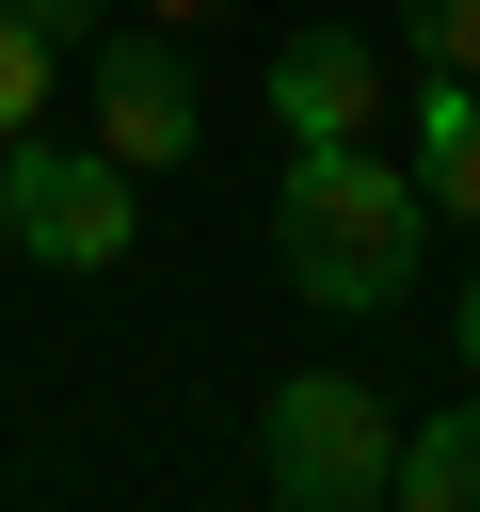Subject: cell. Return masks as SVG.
Wrapping results in <instances>:
<instances>
[{
	"instance_id": "obj_7",
	"label": "cell",
	"mask_w": 480,
	"mask_h": 512,
	"mask_svg": "<svg viewBox=\"0 0 480 512\" xmlns=\"http://www.w3.org/2000/svg\"><path fill=\"white\" fill-rule=\"evenodd\" d=\"M400 512H480V400H432L400 432Z\"/></svg>"
},
{
	"instance_id": "obj_5",
	"label": "cell",
	"mask_w": 480,
	"mask_h": 512,
	"mask_svg": "<svg viewBox=\"0 0 480 512\" xmlns=\"http://www.w3.org/2000/svg\"><path fill=\"white\" fill-rule=\"evenodd\" d=\"M272 128H288V144H368V128H384V48L336 32V16L272 32Z\"/></svg>"
},
{
	"instance_id": "obj_10",
	"label": "cell",
	"mask_w": 480,
	"mask_h": 512,
	"mask_svg": "<svg viewBox=\"0 0 480 512\" xmlns=\"http://www.w3.org/2000/svg\"><path fill=\"white\" fill-rule=\"evenodd\" d=\"M448 352H464V368H480V272H464V304H448Z\"/></svg>"
},
{
	"instance_id": "obj_13",
	"label": "cell",
	"mask_w": 480,
	"mask_h": 512,
	"mask_svg": "<svg viewBox=\"0 0 480 512\" xmlns=\"http://www.w3.org/2000/svg\"><path fill=\"white\" fill-rule=\"evenodd\" d=\"M0 256H16V176H0Z\"/></svg>"
},
{
	"instance_id": "obj_12",
	"label": "cell",
	"mask_w": 480,
	"mask_h": 512,
	"mask_svg": "<svg viewBox=\"0 0 480 512\" xmlns=\"http://www.w3.org/2000/svg\"><path fill=\"white\" fill-rule=\"evenodd\" d=\"M128 16H224V0H128Z\"/></svg>"
},
{
	"instance_id": "obj_1",
	"label": "cell",
	"mask_w": 480,
	"mask_h": 512,
	"mask_svg": "<svg viewBox=\"0 0 480 512\" xmlns=\"http://www.w3.org/2000/svg\"><path fill=\"white\" fill-rule=\"evenodd\" d=\"M272 240H288V288H304V304L384 320V304L416 288V256H432V192H416V160L288 144V176H272Z\"/></svg>"
},
{
	"instance_id": "obj_2",
	"label": "cell",
	"mask_w": 480,
	"mask_h": 512,
	"mask_svg": "<svg viewBox=\"0 0 480 512\" xmlns=\"http://www.w3.org/2000/svg\"><path fill=\"white\" fill-rule=\"evenodd\" d=\"M256 464H272V496H288V512H368V496H400L384 384H352V368H304V384H272V416H256Z\"/></svg>"
},
{
	"instance_id": "obj_8",
	"label": "cell",
	"mask_w": 480,
	"mask_h": 512,
	"mask_svg": "<svg viewBox=\"0 0 480 512\" xmlns=\"http://www.w3.org/2000/svg\"><path fill=\"white\" fill-rule=\"evenodd\" d=\"M48 48H64V32L0 0V128H32V112H48Z\"/></svg>"
},
{
	"instance_id": "obj_6",
	"label": "cell",
	"mask_w": 480,
	"mask_h": 512,
	"mask_svg": "<svg viewBox=\"0 0 480 512\" xmlns=\"http://www.w3.org/2000/svg\"><path fill=\"white\" fill-rule=\"evenodd\" d=\"M416 192H432V224H480V80H448V64L416 96Z\"/></svg>"
},
{
	"instance_id": "obj_4",
	"label": "cell",
	"mask_w": 480,
	"mask_h": 512,
	"mask_svg": "<svg viewBox=\"0 0 480 512\" xmlns=\"http://www.w3.org/2000/svg\"><path fill=\"white\" fill-rule=\"evenodd\" d=\"M96 144H112L128 176H176V160H192V48H176L160 16L96 32Z\"/></svg>"
},
{
	"instance_id": "obj_9",
	"label": "cell",
	"mask_w": 480,
	"mask_h": 512,
	"mask_svg": "<svg viewBox=\"0 0 480 512\" xmlns=\"http://www.w3.org/2000/svg\"><path fill=\"white\" fill-rule=\"evenodd\" d=\"M416 64H448V80H480V0H416Z\"/></svg>"
},
{
	"instance_id": "obj_11",
	"label": "cell",
	"mask_w": 480,
	"mask_h": 512,
	"mask_svg": "<svg viewBox=\"0 0 480 512\" xmlns=\"http://www.w3.org/2000/svg\"><path fill=\"white\" fill-rule=\"evenodd\" d=\"M16 16H48V32H80V0H16Z\"/></svg>"
},
{
	"instance_id": "obj_3",
	"label": "cell",
	"mask_w": 480,
	"mask_h": 512,
	"mask_svg": "<svg viewBox=\"0 0 480 512\" xmlns=\"http://www.w3.org/2000/svg\"><path fill=\"white\" fill-rule=\"evenodd\" d=\"M0 176H16V256H32V272H112V256L144 240V176H128L112 144H32V128H0Z\"/></svg>"
}]
</instances>
